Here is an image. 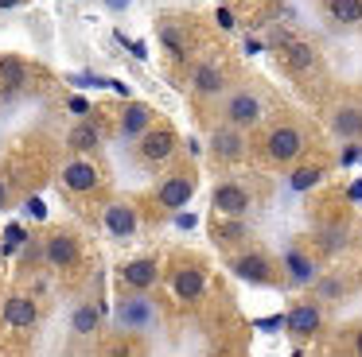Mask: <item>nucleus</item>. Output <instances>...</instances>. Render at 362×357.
<instances>
[{
  "instance_id": "1",
  "label": "nucleus",
  "mask_w": 362,
  "mask_h": 357,
  "mask_svg": "<svg viewBox=\"0 0 362 357\" xmlns=\"http://www.w3.org/2000/svg\"><path fill=\"white\" fill-rule=\"evenodd\" d=\"M113 318H117L121 330L148 334L152 326L160 322V310H156V303H152L148 295L133 287V295H121V299H117V307H113Z\"/></svg>"
},
{
  "instance_id": "2",
  "label": "nucleus",
  "mask_w": 362,
  "mask_h": 357,
  "mask_svg": "<svg viewBox=\"0 0 362 357\" xmlns=\"http://www.w3.org/2000/svg\"><path fill=\"white\" fill-rule=\"evenodd\" d=\"M222 113H226L230 124H238V128H253V124L265 116V109H261V97L250 90H238L226 97V105H222Z\"/></svg>"
},
{
  "instance_id": "3",
  "label": "nucleus",
  "mask_w": 362,
  "mask_h": 357,
  "mask_svg": "<svg viewBox=\"0 0 362 357\" xmlns=\"http://www.w3.org/2000/svg\"><path fill=\"white\" fill-rule=\"evenodd\" d=\"M265 152H269V159H273V163H292V159H300V152H304V132L292 128V124H281V128L269 132Z\"/></svg>"
},
{
  "instance_id": "4",
  "label": "nucleus",
  "mask_w": 362,
  "mask_h": 357,
  "mask_svg": "<svg viewBox=\"0 0 362 357\" xmlns=\"http://www.w3.org/2000/svg\"><path fill=\"white\" fill-rule=\"evenodd\" d=\"M156 198H160V206H164V210L180 214V210L187 206L191 198H195V178H191V175H183V171H175V175H168L164 183H160Z\"/></svg>"
},
{
  "instance_id": "5",
  "label": "nucleus",
  "mask_w": 362,
  "mask_h": 357,
  "mask_svg": "<svg viewBox=\"0 0 362 357\" xmlns=\"http://www.w3.org/2000/svg\"><path fill=\"white\" fill-rule=\"evenodd\" d=\"M136 152H141L144 163H164V159H172V152H175V132H172V128H148L141 140H136Z\"/></svg>"
},
{
  "instance_id": "6",
  "label": "nucleus",
  "mask_w": 362,
  "mask_h": 357,
  "mask_svg": "<svg viewBox=\"0 0 362 357\" xmlns=\"http://www.w3.org/2000/svg\"><path fill=\"white\" fill-rule=\"evenodd\" d=\"M211 152H214V159H226V163H234V159H242L245 155V136H242V128L238 124H222V128H214L211 132Z\"/></svg>"
},
{
  "instance_id": "7",
  "label": "nucleus",
  "mask_w": 362,
  "mask_h": 357,
  "mask_svg": "<svg viewBox=\"0 0 362 357\" xmlns=\"http://www.w3.org/2000/svg\"><path fill=\"white\" fill-rule=\"evenodd\" d=\"M211 206L218 210L222 217H242L245 210H250V190L238 183H218L211 194Z\"/></svg>"
},
{
  "instance_id": "8",
  "label": "nucleus",
  "mask_w": 362,
  "mask_h": 357,
  "mask_svg": "<svg viewBox=\"0 0 362 357\" xmlns=\"http://www.w3.org/2000/svg\"><path fill=\"white\" fill-rule=\"evenodd\" d=\"M323 322V310L315 307V303H300V307H292L288 315H284V330L292 334V338H312L315 330H320Z\"/></svg>"
},
{
  "instance_id": "9",
  "label": "nucleus",
  "mask_w": 362,
  "mask_h": 357,
  "mask_svg": "<svg viewBox=\"0 0 362 357\" xmlns=\"http://www.w3.org/2000/svg\"><path fill=\"white\" fill-rule=\"evenodd\" d=\"M281 268H284V276H288V284H296V287L315 284V276H320L315 260L308 253H300V248H288V253L281 256Z\"/></svg>"
},
{
  "instance_id": "10",
  "label": "nucleus",
  "mask_w": 362,
  "mask_h": 357,
  "mask_svg": "<svg viewBox=\"0 0 362 357\" xmlns=\"http://www.w3.org/2000/svg\"><path fill=\"white\" fill-rule=\"evenodd\" d=\"M121 279H125V287H136V291H148V287L160 279V264L152 260V256H136V260L121 264Z\"/></svg>"
},
{
  "instance_id": "11",
  "label": "nucleus",
  "mask_w": 362,
  "mask_h": 357,
  "mask_svg": "<svg viewBox=\"0 0 362 357\" xmlns=\"http://www.w3.org/2000/svg\"><path fill=\"white\" fill-rule=\"evenodd\" d=\"M230 268H234V276L245 279V284H273V264H269V256H261V253L238 256Z\"/></svg>"
},
{
  "instance_id": "12",
  "label": "nucleus",
  "mask_w": 362,
  "mask_h": 357,
  "mask_svg": "<svg viewBox=\"0 0 362 357\" xmlns=\"http://www.w3.org/2000/svg\"><path fill=\"white\" fill-rule=\"evenodd\" d=\"M222 85H226V74H222L218 62H199L195 74H191V90H195L199 97H218Z\"/></svg>"
},
{
  "instance_id": "13",
  "label": "nucleus",
  "mask_w": 362,
  "mask_h": 357,
  "mask_svg": "<svg viewBox=\"0 0 362 357\" xmlns=\"http://www.w3.org/2000/svg\"><path fill=\"white\" fill-rule=\"evenodd\" d=\"M105 229H110V237H133L136 233V210L125 206V202H110V206H105Z\"/></svg>"
},
{
  "instance_id": "14",
  "label": "nucleus",
  "mask_w": 362,
  "mask_h": 357,
  "mask_svg": "<svg viewBox=\"0 0 362 357\" xmlns=\"http://www.w3.org/2000/svg\"><path fill=\"white\" fill-rule=\"evenodd\" d=\"M35 318H40V307H35L28 295H12V299L4 303V322L16 326V330H28V326H35Z\"/></svg>"
},
{
  "instance_id": "15",
  "label": "nucleus",
  "mask_w": 362,
  "mask_h": 357,
  "mask_svg": "<svg viewBox=\"0 0 362 357\" xmlns=\"http://www.w3.org/2000/svg\"><path fill=\"white\" fill-rule=\"evenodd\" d=\"M43 256H47V264H55V268H71V264L78 260V245H74L71 233H55V237H47Z\"/></svg>"
},
{
  "instance_id": "16",
  "label": "nucleus",
  "mask_w": 362,
  "mask_h": 357,
  "mask_svg": "<svg viewBox=\"0 0 362 357\" xmlns=\"http://www.w3.org/2000/svg\"><path fill=\"white\" fill-rule=\"evenodd\" d=\"M148 128H152V109L144 105V101H133V105L125 109V116H121V136H125V140H141Z\"/></svg>"
},
{
  "instance_id": "17",
  "label": "nucleus",
  "mask_w": 362,
  "mask_h": 357,
  "mask_svg": "<svg viewBox=\"0 0 362 357\" xmlns=\"http://www.w3.org/2000/svg\"><path fill=\"white\" fill-rule=\"evenodd\" d=\"M331 132L343 140H358L362 136V109L358 105H339L331 113Z\"/></svg>"
},
{
  "instance_id": "18",
  "label": "nucleus",
  "mask_w": 362,
  "mask_h": 357,
  "mask_svg": "<svg viewBox=\"0 0 362 357\" xmlns=\"http://www.w3.org/2000/svg\"><path fill=\"white\" fill-rule=\"evenodd\" d=\"M63 183L71 186V190H94L98 186V167L94 163H86V159H74V163H66L63 167Z\"/></svg>"
},
{
  "instance_id": "19",
  "label": "nucleus",
  "mask_w": 362,
  "mask_h": 357,
  "mask_svg": "<svg viewBox=\"0 0 362 357\" xmlns=\"http://www.w3.org/2000/svg\"><path fill=\"white\" fill-rule=\"evenodd\" d=\"M172 287H175V295H180V299H199V295L206 291V276L199 268H180L172 276Z\"/></svg>"
},
{
  "instance_id": "20",
  "label": "nucleus",
  "mask_w": 362,
  "mask_h": 357,
  "mask_svg": "<svg viewBox=\"0 0 362 357\" xmlns=\"http://www.w3.org/2000/svg\"><path fill=\"white\" fill-rule=\"evenodd\" d=\"M98 144H102V132H98V124H90V121L74 124V128L66 132V147H71V152H94Z\"/></svg>"
},
{
  "instance_id": "21",
  "label": "nucleus",
  "mask_w": 362,
  "mask_h": 357,
  "mask_svg": "<svg viewBox=\"0 0 362 357\" xmlns=\"http://www.w3.org/2000/svg\"><path fill=\"white\" fill-rule=\"evenodd\" d=\"M98 322H102V310H98L94 303H82V307L71 315V330L78 334V338H90V334L98 330Z\"/></svg>"
},
{
  "instance_id": "22",
  "label": "nucleus",
  "mask_w": 362,
  "mask_h": 357,
  "mask_svg": "<svg viewBox=\"0 0 362 357\" xmlns=\"http://www.w3.org/2000/svg\"><path fill=\"white\" fill-rule=\"evenodd\" d=\"M284 62H288V70H308L315 62V54H312V47H308V43L284 39Z\"/></svg>"
},
{
  "instance_id": "23",
  "label": "nucleus",
  "mask_w": 362,
  "mask_h": 357,
  "mask_svg": "<svg viewBox=\"0 0 362 357\" xmlns=\"http://www.w3.org/2000/svg\"><path fill=\"white\" fill-rule=\"evenodd\" d=\"M0 82L12 85V90H20V85L28 82V66L20 59H0Z\"/></svg>"
},
{
  "instance_id": "24",
  "label": "nucleus",
  "mask_w": 362,
  "mask_h": 357,
  "mask_svg": "<svg viewBox=\"0 0 362 357\" xmlns=\"http://www.w3.org/2000/svg\"><path fill=\"white\" fill-rule=\"evenodd\" d=\"M331 16L339 23H362V0H331Z\"/></svg>"
},
{
  "instance_id": "25",
  "label": "nucleus",
  "mask_w": 362,
  "mask_h": 357,
  "mask_svg": "<svg viewBox=\"0 0 362 357\" xmlns=\"http://www.w3.org/2000/svg\"><path fill=\"white\" fill-rule=\"evenodd\" d=\"M320 178H323L320 167H296V171H292V178H288V186H292V190H312Z\"/></svg>"
},
{
  "instance_id": "26",
  "label": "nucleus",
  "mask_w": 362,
  "mask_h": 357,
  "mask_svg": "<svg viewBox=\"0 0 362 357\" xmlns=\"http://www.w3.org/2000/svg\"><path fill=\"white\" fill-rule=\"evenodd\" d=\"M245 237V229L238 222H230V225H218V241L222 245H230V241H242Z\"/></svg>"
},
{
  "instance_id": "27",
  "label": "nucleus",
  "mask_w": 362,
  "mask_h": 357,
  "mask_svg": "<svg viewBox=\"0 0 362 357\" xmlns=\"http://www.w3.org/2000/svg\"><path fill=\"white\" fill-rule=\"evenodd\" d=\"M160 39H164V43H168V51H172V54H175V59H180V54H183V39H180V35H175V31H172V28H164V31H160Z\"/></svg>"
},
{
  "instance_id": "28",
  "label": "nucleus",
  "mask_w": 362,
  "mask_h": 357,
  "mask_svg": "<svg viewBox=\"0 0 362 357\" xmlns=\"http://www.w3.org/2000/svg\"><path fill=\"white\" fill-rule=\"evenodd\" d=\"M339 245H346V237H343L339 229H327V233H323V248H327V253H335Z\"/></svg>"
},
{
  "instance_id": "29",
  "label": "nucleus",
  "mask_w": 362,
  "mask_h": 357,
  "mask_svg": "<svg viewBox=\"0 0 362 357\" xmlns=\"http://www.w3.org/2000/svg\"><path fill=\"white\" fill-rule=\"evenodd\" d=\"M339 291H343V284H339V279H320V295H323V299H335Z\"/></svg>"
},
{
  "instance_id": "30",
  "label": "nucleus",
  "mask_w": 362,
  "mask_h": 357,
  "mask_svg": "<svg viewBox=\"0 0 362 357\" xmlns=\"http://www.w3.org/2000/svg\"><path fill=\"white\" fill-rule=\"evenodd\" d=\"M214 20H218V28H222V31L234 28V12H230V8H218V12H214Z\"/></svg>"
},
{
  "instance_id": "31",
  "label": "nucleus",
  "mask_w": 362,
  "mask_h": 357,
  "mask_svg": "<svg viewBox=\"0 0 362 357\" xmlns=\"http://www.w3.org/2000/svg\"><path fill=\"white\" fill-rule=\"evenodd\" d=\"M129 4H133V0H105V8H113V12H125Z\"/></svg>"
},
{
  "instance_id": "32",
  "label": "nucleus",
  "mask_w": 362,
  "mask_h": 357,
  "mask_svg": "<svg viewBox=\"0 0 362 357\" xmlns=\"http://www.w3.org/2000/svg\"><path fill=\"white\" fill-rule=\"evenodd\" d=\"M71 109H74V113H86L90 105H86V101H82V97H71Z\"/></svg>"
},
{
  "instance_id": "33",
  "label": "nucleus",
  "mask_w": 362,
  "mask_h": 357,
  "mask_svg": "<svg viewBox=\"0 0 362 357\" xmlns=\"http://www.w3.org/2000/svg\"><path fill=\"white\" fill-rule=\"evenodd\" d=\"M28 210H32L35 217H43V202H40V198H32V202H28Z\"/></svg>"
},
{
  "instance_id": "34",
  "label": "nucleus",
  "mask_w": 362,
  "mask_h": 357,
  "mask_svg": "<svg viewBox=\"0 0 362 357\" xmlns=\"http://www.w3.org/2000/svg\"><path fill=\"white\" fill-rule=\"evenodd\" d=\"M8 206V186H4V178H0V210Z\"/></svg>"
},
{
  "instance_id": "35",
  "label": "nucleus",
  "mask_w": 362,
  "mask_h": 357,
  "mask_svg": "<svg viewBox=\"0 0 362 357\" xmlns=\"http://www.w3.org/2000/svg\"><path fill=\"white\" fill-rule=\"evenodd\" d=\"M354 349H358V353H362V330L354 334Z\"/></svg>"
},
{
  "instance_id": "36",
  "label": "nucleus",
  "mask_w": 362,
  "mask_h": 357,
  "mask_svg": "<svg viewBox=\"0 0 362 357\" xmlns=\"http://www.w3.org/2000/svg\"><path fill=\"white\" fill-rule=\"evenodd\" d=\"M20 4V0H0V8H16Z\"/></svg>"
}]
</instances>
